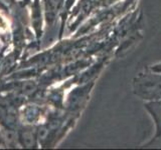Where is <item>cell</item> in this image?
<instances>
[{"label":"cell","mask_w":161,"mask_h":150,"mask_svg":"<svg viewBox=\"0 0 161 150\" xmlns=\"http://www.w3.org/2000/svg\"><path fill=\"white\" fill-rule=\"evenodd\" d=\"M132 92L144 102L161 99V73L145 68L133 78Z\"/></svg>","instance_id":"1"},{"label":"cell","mask_w":161,"mask_h":150,"mask_svg":"<svg viewBox=\"0 0 161 150\" xmlns=\"http://www.w3.org/2000/svg\"><path fill=\"white\" fill-rule=\"evenodd\" d=\"M95 80H92V81L82 83V85H79L72 89L64 104L69 111L78 114L80 113V109L86 106L87 101L90 99V93L92 92Z\"/></svg>","instance_id":"2"},{"label":"cell","mask_w":161,"mask_h":150,"mask_svg":"<svg viewBox=\"0 0 161 150\" xmlns=\"http://www.w3.org/2000/svg\"><path fill=\"white\" fill-rule=\"evenodd\" d=\"M144 109L152 119L155 126V133L150 143L161 138V99L144 102Z\"/></svg>","instance_id":"3"},{"label":"cell","mask_w":161,"mask_h":150,"mask_svg":"<svg viewBox=\"0 0 161 150\" xmlns=\"http://www.w3.org/2000/svg\"><path fill=\"white\" fill-rule=\"evenodd\" d=\"M21 116L23 121H25L26 124L32 125L34 123H37L38 120L42 116V109L38 105L35 104H29L25 105L22 109Z\"/></svg>","instance_id":"4"},{"label":"cell","mask_w":161,"mask_h":150,"mask_svg":"<svg viewBox=\"0 0 161 150\" xmlns=\"http://www.w3.org/2000/svg\"><path fill=\"white\" fill-rule=\"evenodd\" d=\"M19 144L24 148H34L37 146L36 133L30 128H23L18 132Z\"/></svg>","instance_id":"5"},{"label":"cell","mask_w":161,"mask_h":150,"mask_svg":"<svg viewBox=\"0 0 161 150\" xmlns=\"http://www.w3.org/2000/svg\"><path fill=\"white\" fill-rule=\"evenodd\" d=\"M146 68H147L148 70H150V71L161 73V61L157 62V63H154V64H151V65H148Z\"/></svg>","instance_id":"6"},{"label":"cell","mask_w":161,"mask_h":150,"mask_svg":"<svg viewBox=\"0 0 161 150\" xmlns=\"http://www.w3.org/2000/svg\"><path fill=\"white\" fill-rule=\"evenodd\" d=\"M13 3H14V0H0V4H1L3 7H6V8H9Z\"/></svg>","instance_id":"7"}]
</instances>
